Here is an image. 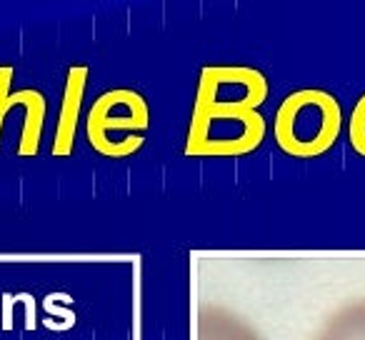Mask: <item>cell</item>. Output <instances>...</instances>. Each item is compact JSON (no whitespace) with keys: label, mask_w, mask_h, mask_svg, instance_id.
Masks as SVG:
<instances>
[{"label":"cell","mask_w":365,"mask_h":340,"mask_svg":"<svg viewBox=\"0 0 365 340\" xmlns=\"http://www.w3.org/2000/svg\"><path fill=\"white\" fill-rule=\"evenodd\" d=\"M343 130V108L323 88H300L280 101L273 115V140L285 155L310 160L338 143Z\"/></svg>","instance_id":"obj_1"},{"label":"cell","mask_w":365,"mask_h":340,"mask_svg":"<svg viewBox=\"0 0 365 340\" xmlns=\"http://www.w3.org/2000/svg\"><path fill=\"white\" fill-rule=\"evenodd\" d=\"M150 108L138 91L113 88L96 98L86 115L88 145L103 158L123 160L145 145Z\"/></svg>","instance_id":"obj_2"},{"label":"cell","mask_w":365,"mask_h":340,"mask_svg":"<svg viewBox=\"0 0 365 340\" xmlns=\"http://www.w3.org/2000/svg\"><path fill=\"white\" fill-rule=\"evenodd\" d=\"M268 123L248 108L195 105L182 153L190 158H240L258 150Z\"/></svg>","instance_id":"obj_3"},{"label":"cell","mask_w":365,"mask_h":340,"mask_svg":"<svg viewBox=\"0 0 365 340\" xmlns=\"http://www.w3.org/2000/svg\"><path fill=\"white\" fill-rule=\"evenodd\" d=\"M268 101V78L250 66H205L198 78L195 105L248 108Z\"/></svg>","instance_id":"obj_4"},{"label":"cell","mask_w":365,"mask_h":340,"mask_svg":"<svg viewBox=\"0 0 365 340\" xmlns=\"http://www.w3.org/2000/svg\"><path fill=\"white\" fill-rule=\"evenodd\" d=\"M86 86H88V66L68 68L61 115H58L56 133H53V145H51V153L56 158H68L73 153V148H76V133H78V120H81Z\"/></svg>","instance_id":"obj_5"},{"label":"cell","mask_w":365,"mask_h":340,"mask_svg":"<svg viewBox=\"0 0 365 340\" xmlns=\"http://www.w3.org/2000/svg\"><path fill=\"white\" fill-rule=\"evenodd\" d=\"M18 101H21V108L26 110V123H23L21 143H18V155L33 158L41 153L48 101L41 91H36V88H23V91H18Z\"/></svg>","instance_id":"obj_6"},{"label":"cell","mask_w":365,"mask_h":340,"mask_svg":"<svg viewBox=\"0 0 365 340\" xmlns=\"http://www.w3.org/2000/svg\"><path fill=\"white\" fill-rule=\"evenodd\" d=\"M313 340H365V298L340 305Z\"/></svg>","instance_id":"obj_7"},{"label":"cell","mask_w":365,"mask_h":340,"mask_svg":"<svg viewBox=\"0 0 365 340\" xmlns=\"http://www.w3.org/2000/svg\"><path fill=\"white\" fill-rule=\"evenodd\" d=\"M348 143L358 155L365 158V93L355 101L348 118Z\"/></svg>","instance_id":"obj_8"},{"label":"cell","mask_w":365,"mask_h":340,"mask_svg":"<svg viewBox=\"0 0 365 340\" xmlns=\"http://www.w3.org/2000/svg\"><path fill=\"white\" fill-rule=\"evenodd\" d=\"M13 76H16L13 66H0V135H3V123L8 113L18 108V93H11Z\"/></svg>","instance_id":"obj_9"},{"label":"cell","mask_w":365,"mask_h":340,"mask_svg":"<svg viewBox=\"0 0 365 340\" xmlns=\"http://www.w3.org/2000/svg\"><path fill=\"white\" fill-rule=\"evenodd\" d=\"M213 340H260L250 328L228 320H213Z\"/></svg>","instance_id":"obj_10"},{"label":"cell","mask_w":365,"mask_h":340,"mask_svg":"<svg viewBox=\"0 0 365 340\" xmlns=\"http://www.w3.org/2000/svg\"><path fill=\"white\" fill-rule=\"evenodd\" d=\"M43 308L48 310V315H56V318L63 320V330L73 328L76 325V313H73L71 308H63V305H56V300H53V295H48L46 300H43Z\"/></svg>","instance_id":"obj_11"},{"label":"cell","mask_w":365,"mask_h":340,"mask_svg":"<svg viewBox=\"0 0 365 340\" xmlns=\"http://www.w3.org/2000/svg\"><path fill=\"white\" fill-rule=\"evenodd\" d=\"M16 300L26 303V330H36L38 320H36V298L31 293H18Z\"/></svg>","instance_id":"obj_12"},{"label":"cell","mask_w":365,"mask_h":340,"mask_svg":"<svg viewBox=\"0 0 365 340\" xmlns=\"http://www.w3.org/2000/svg\"><path fill=\"white\" fill-rule=\"evenodd\" d=\"M13 293H3V330H13Z\"/></svg>","instance_id":"obj_13"}]
</instances>
